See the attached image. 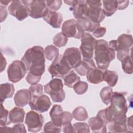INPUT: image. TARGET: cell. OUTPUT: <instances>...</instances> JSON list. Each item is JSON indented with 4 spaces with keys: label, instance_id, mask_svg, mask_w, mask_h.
<instances>
[{
    "label": "cell",
    "instance_id": "60d3db41",
    "mask_svg": "<svg viewBox=\"0 0 133 133\" xmlns=\"http://www.w3.org/2000/svg\"><path fill=\"white\" fill-rule=\"evenodd\" d=\"M73 119L72 114L68 111H63L61 118L62 126H64L66 124L71 123Z\"/></svg>",
    "mask_w": 133,
    "mask_h": 133
},
{
    "label": "cell",
    "instance_id": "52a82bcc",
    "mask_svg": "<svg viewBox=\"0 0 133 133\" xmlns=\"http://www.w3.org/2000/svg\"><path fill=\"white\" fill-rule=\"evenodd\" d=\"M26 69L21 61L14 60L8 66L7 76L9 81L16 83L21 80L26 73Z\"/></svg>",
    "mask_w": 133,
    "mask_h": 133
},
{
    "label": "cell",
    "instance_id": "7402d4cb",
    "mask_svg": "<svg viewBox=\"0 0 133 133\" xmlns=\"http://www.w3.org/2000/svg\"><path fill=\"white\" fill-rule=\"evenodd\" d=\"M107 125L109 132H128L127 125V118L109 123Z\"/></svg>",
    "mask_w": 133,
    "mask_h": 133
},
{
    "label": "cell",
    "instance_id": "5b68a950",
    "mask_svg": "<svg viewBox=\"0 0 133 133\" xmlns=\"http://www.w3.org/2000/svg\"><path fill=\"white\" fill-rule=\"evenodd\" d=\"M71 69V68L61 55H59L55 59L48 68V72L51 75L52 78L56 77L62 78Z\"/></svg>",
    "mask_w": 133,
    "mask_h": 133
},
{
    "label": "cell",
    "instance_id": "6da1fadb",
    "mask_svg": "<svg viewBox=\"0 0 133 133\" xmlns=\"http://www.w3.org/2000/svg\"><path fill=\"white\" fill-rule=\"evenodd\" d=\"M29 73L25 78L30 85L37 84L45 71L44 49L40 46H34L26 50L21 58Z\"/></svg>",
    "mask_w": 133,
    "mask_h": 133
},
{
    "label": "cell",
    "instance_id": "d6a6232c",
    "mask_svg": "<svg viewBox=\"0 0 133 133\" xmlns=\"http://www.w3.org/2000/svg\"><path fill=\"white\" fill-rule=\"evenodd\" d=\"M121 61L124 72L128 74H131L133 72L131 55H128L125 57Z\"/></svg>",
    "mask_w": 133,
    "mask_h": 133
},
{
    "label": "cell",
    "instance_id": "ffe728a7",
    "mask_svg": "<svg viewBox=\"0 0 133 133\" xmlns=\"http://www.w3.org/2000/svg\"><path fill=\"white\" fill-rule=\"evenodd\" d=\"M63 112V109L60 105L55 104L52 106L49 112V116L51 122L55 125L62 127L61 118Z\"/></svg>",
    "mask_w": 133,
    "mask_h": 133
},
{
    "label": "cell",
    "instance_id": "cb8c5ba5",
    "mask_svg": "<svg viewBox=\"0 0 133 133\" xmlns=\"http://www.w3.org/2000/svg\"><path fill=\"white\" fill-rule=\"evenodd\" d=\"M24 116L25 111L21 108L15 107L9 112V119L14 124L23 123Z\"/></svg>",
    "mask_w": 133,
    "mask_h": 133
},
{
    "label": "cell",
    "instance_id": "7a4b0ae2",
    "mask_svg": "<svg viewBox=\"0 0 133 133\" xmlns=\"http://www.w3.org/2000/svg\"><path fill=\"white\" fill-rule=\"evenodd\" d=\"M126 94V92L117 91L113 93L110 101L111 105L103 109L104 115L108 124L115 121L127 118L128 106L125 97Z\"/></svg>",
    "mask_w": 133,
    "mask_h": 133
},
{
    "label": "cell",
    "instance_id": "ab89813d",
    "mask_svg": "<svg viewBox=\"0 0 133 133\" xmlns=\"http://www.w3.org/2000/svg\"><path fill=\"white\" fill-rule=\"evenodd\" d=\"M46 5L48 8L52 11H56L60 9L62 5V1L55 0V1H46Z\"/></svg>",
    "mask_w": 133,
    "mask_h": 133
},
{
    "label": "cell",
    "instance_id": "9c48e42d",
    "mask_svg": "<svg viewBox=\"0 0 133 133\" xmlns=\"http://www.w3.org/2000/svg\"><path fill=\"white\" fill-rule=\"evenodd\" d=\"M61 31L67 37H73L77 39L81 38L85 33L77 21L74 19L65 21L62 24Z\"/></svg>",
    "mask_w": 133,
    "mask_h": 133
},
{
    "label": "cell",
    "instance_id": "f6af8a7d",
    "mask_svg": "<svg viewBox=\"0 0 133 133\" xmlns=\"http://www.w3.org/2000/svg\"><path fill=\"white\" fill-rule=\"evenodd\" d=\"M0 8H1V22H2L7 18L8 13H7V10L6 6L1 5Z\"/></svg>",
    "mask_w": 133,
    "mask_h": 133
},
{
    "label": "cell",
    "instance_id": "db71d44e",
    "mask_svg": "<svg viewBox=\"0 0 133 133\" xmlns=\"http://www.w3.org/2000/svg\"><path fill=\"white\" fill-rule=\"evenodd\" d=\"M0 2H1L2 5H4V6H6L8 5V4L9 3L11 2V1H1Z\"/></svg>",
    "mask_w": 133,
    "mask_h": 133
},
{
    "label": "cell",
    "instance_id": "30bf717a",
    "mask_svg": "<svg viewBox=\"0 0 133 133\" xmlns=\"http://www.w3.org/2000/svg\"><path fill=\"white\" fill-rule=\"evenodd\" d=\"M44 123V118L41 114L34 111H30L26 113L25 123L29 132H37L39 131L42 128Z\"/></svg>",
    "mask_w": 133,
    "mask_h": 133
},
{
    "label": "cell",
    "instance_id": "83f0119b",
    "mask_svg": "<svg viewBox=\"0 0 133 133\" xmlns=\"http://www.w3.org/2000/svg\"><path fill=\"white\" fill-rule=\"evenodd\" d=\"M118 79V74L116 72L107 69L104 70L103 81L106 82L109 86L111 87L115 86L117 83Z\"/></svg>",
    "mask_w": 133,
    "mask_h": 133
},
{
    "label": "cell",
    "instance_id": "7c38bea8",
    "mask_svg": "<svg viewBox=\"0 0 133 133\" xmlns=\"http://www.w3.org/2000/svg\"><path fill=\"white\" fill-rule=\"evenodd\" d=\"M8 9L10 15L19 21L23 20L29 15L28 7L24 4L23 1H11Z\"/></svg>",
    "mask_w": 133,
    "mask_h": 133
},
{
    "label": "cell",
    "instance_id": "9a60e30c",
    "mask_svg": "<svg viewBox=\"0 0 133 133\" xmlns=\"http://www.w3.org/2000/svg\"><path fill=\"white\" fill-rule=\"evenodd\" d=\"M43 19L54 28H60L63 21L62 15L56 11H52L48 9Z\"/></svg>",
    "mask_w": 133,
    "mask_h": 133
},
{
    "label": "cell",
    "instance_id": "8d00e7d4",
    "mask_svg": "<svg viewBox=\"0 0 133 133\" xmlns=\"http://www.w3.org/2000/svg\"><path fill=\"white\" fill-rule=\"evenodd\" d=\"M29 90H30L31 97H39L43 95V87L40 84H36L32 85Z\"/></svg>",
    "mask_w": 133,
    "mask_h": 133
},
{
    "label": "cell",
    "instance_id": "ee69618b",
    "mask_svg": "<svg viewBox=\"0 0 133 133\" xmlns=\"http://www.w3.org/2000/svg\"><path fill=\"white\" fill-rule=\"evenodd\" d=\"M117 9L124 10L126 9L128 6L129 1H117Z\"/></svg>",
    "mask_w": 133,
    "mask_h": 133
},
{
    "label": "cell",
    "instance_id": "681fc988",
    "mask_svg": "<svg viewBox=\"0 0 133 133\" xmlns=\"http://www.w3.org/2000/svg\"><path fill=\"white\" fill-rule=\"evenodd\" d=\"M109 47L114 51L117 50V43L116 40H111L109 43Z\"/></svg>",
    "mask_w": 133,
    "mask_h": 133
},
{
    "label": "cell",
    "instance_id": "c3c4849f",
    "mask_svg": "<svg viewBox=\"0 0 133 133\" xmlns=\"http://www.w3.org/2000/svg\"><path fill=\"white\" fill-rule=\"evenodd\" d=\"M127 125L128 132H132V115L127 118Z\"/></svg>",
    "mask_w": 133,
    "mask_h": 133
},
{
    "label": "cell",
    "instance_id": "e0dca14e",
    "mask_svg": "<svg viewBox=\"0 0 133 133\" xmlns=\"http://www.w3.org/2000/svg\"><path fill=\"white\" fill-rule=\"evenodd\" d=\"M87 18L94 23L100 24L105 18V15L100 7L88 6Z\"/></svg>",
    "mask_w": 133,
    "mask_h": 133
},
{
    "label": "cell",
    "instance_id": "f1b7e54d",
    "mask_svg": "<svg viewBox=\"0 0 133 133\" xmlns=\"http://www.w3.org/2000/svg\"><path fill=\"white\" fill-rule=\"evenodd\" d=\"M64 85L69 88H73V86L80 81V77L73 70H71L63 78Z\"/></svg>",
    "mask_w": 133,
    "mask_h": 133
},
{
    "label": "cell",
    "instance_id": "e575fe53",
    "mask_svg": "<svg viewBox=\"0 0 133 133\" xmlns=\"http://www.w3.org/2000/svg\"><path fill=\"white\" fill-rule=\"evenodd\" d=\"M88 87V84L83 81L77 82L73 87L75 92L78 95H83L85 94Z\"/></svg>",
    "mask_w": 133,
    "mask_h": 133
},
{
    "label": "cell",
    "instance_id": "d590c367",
    "mask_svg": "<svg viewBox=\"0 0 133 133\" xmlns=\"http://www.w3.org/2000/svg\"><path fill=\"white\" fill-rule=\"evenodd\" d=\"M8 111L3 106V103H1V118H0V125L1 126H5L11 123L9 118Z\"/></svg>",
    "mask_w": 133,
    "mask_h": 133
},
{
    "label": "cell",
    "instance_id": "4316f807",
    "mask_svg": "<svg viewBox=\"0 0 133 133\" xmlns=\"http://www.w3.org/2000/svg\"><path fill=\"white\" fill-rule=\"evenodd\" d=\"M103 7L102 10L105 16L110 17L113 15L117 10V1L103 0L102 1Z\"/></svg>",
    "mask_w": 133,
    "mask_h": 133
},
{
    "label": "cell",
    "instance_id": "b9f144b4",
    "mask_svg": "<svg viewBox=\"0 0 133 133\" xmlns=\"http://www.w3.org/2000/svg\"><path fill=\"white\" fill-rule=\"evenodd\" d=\"M107 32V29L105 27L99 26L92 33V35L96 38H99L103 36Z\"/></svg>",
    "mask_w": 133,
    "mask_h": 133
},
{
    "label": "cell",
    "instance_id": "277c9868",
    "mask_svg": "<svg viewBox=\"0 0 133 133\" xmlns=\"http://www.w3.org/2000/svg\"><path fill=\"white\" fill-rule=\"evenodd\" d=\"M63 87L62 80L54 78L44 86V89L45 93L50 96L53 102H61L65 97V93Z\"/></svg>",
    "mask_w": 133,
    "mask_h": 133
},
{
    "label": "cell",
    "instance_id": "d4e9b609",
    "mask_svg": "<svg viewBox=\"0 0 133 133\" xmlns=\"http://www.w3.org/2000/svg\"><path fill=\"white\" fill-rule=\"evenodd\" d=\"M15 87L12 84L6 83L0 85V100L3 103L6 99L10 98L15 92Z\"/></svg>",
    "mask_w": 133,
    "mask_h": 133
},
{
    "label": "cell",
    "instance_id": "44dd1931",
    "mask_svg": "<svg viewBox=\"0 0 133 133\" xmlns=\"http://www.w3.org/2000/svg\"><path fill=\"white\" fill-rule=\"evenodd\" d=\"M89 126L93 132H107V126L98 116L92 117L88 120Z\"/></svg>",
    "mask_w": 133,
    "mask_h": 133
},
{
    "label": "cell",
    "instance_id": "d6986e66",
    "mask_svg": "<svg viewBox=\"0 0 133 133\" xmlns=\"http://www.w3.org/2000/svg\"><path fill=\"white\" fill-rule=\"evenodd\" d=\"M104 70H101L98 68L91 69L86 74L87 80L88 82L98 84L103 81V73Z\"/></svg>",
    "mask_w": 133,
    "mask_h": 133
},
{
    "label": "cell",
    "instance_id": "f35d334b",
    "mask_svg": "<svg viewBox=\"0 0 133 133\" xmlns=\"http://www.w3.org/2000/svg\"><path fill=\"white\" fill-rule=\"evenodd\" d=\"M61 127L55 125L51 121L45 124L44 126V131L46 132H60Z\"/></svg>",
    "mask_w": 133,
    "mask_h": 133
},
{
    "label": "cell",
    "instance_id": "f907efd6",
    "mask_svg": "<svg viewBox=\"0 0 133 133\" xmlns=\"http://www.w3.org/2000/svg\"><path fill=\"white\" fill-rule=\"evenodd\" d=\"M1 72H2L6 68V65L7 64L6 62V60L5 58L3 56V54L2 53H1Z\"/></svg>",
    "mask_w": 133,
    "mask_h": 133
},
{
    "label": "cell",
    "instance_id": "2e32d148",
    "mask_svg": "<svg viewBox=\"0 0 133 133\" xmlns=\"http://www.w3.org/2000/svg\"><path fill=\"white\" fill-rule=\"evenodd\" d=\"M88 6L86 1H76V3L73 6H71L70 10L73 11V14L75 19L85 18L87 16Z\"/></svg>",
    "mask_w": 133,
    "mask_h": 133
},
{
    "label": "cell",
    "instance_id": "f546056e",
    "mask_svg": "<svg viewBox=\"0 0 133 133\" xmlns=\"http://www.w3.org/2000/svg\"><path fill=\"white\" fill-rule=\"evenodd\" d=\"M59 54V49L54 45H50L47 46L44 49L45 58L48 60L51 61L56 59Z\"/></svg>",
    "mask_w": 133,
    "mask_h": 133
},
{
    "label": "cell",
    "instance_id": "bcb514c9",
    "mask_svg": "<svg viewBox=\"0 0 133 133\" xmlns=\"http://www.w3.org/2000/svg\"><path fill=\"white\" fill-rule=\"evenodd\" d=\"M86 3L88 6H97L100 7L102 6V2L101 1L88 0L86 1Z\"/></svg>",
    "mask_w": 133,
    "mask_h": 133
},
{
    "label": "cell",
    "instance_id": "484cf974",
    "mask_svg": "<svg viewBox=\"0 0 133 133\" xmlns=\"http://www.w3.org/2000/svg\"><path fill=\"white\" fill-rule=\"evenodd\" d=\"M76 21L84 32H94L97 28L100 26V24L93 22L87 17L78 19Z\"/></svg>",
    "mask_w": 133,
    "mask_h": 133
},
{
    "label": "cell",
    "instance_id": "1f68e13d",
    "mask_svg": "<svg viewBox=\"0 0 133 133\" xmlns=\"http://www.w3.org/2000/svg\"><path fill=\"white\" fill-rule=\"evenodd\" d=\"M113 93V89L110 86H105L101 89L100 92V96L102 102L107 105L110 103Z\"/></svg>",
    "mask_w": 133,
    "mask_h": 133
},
{
    "label": "cell",
    "instance_id": "8fae6325",
    "mask_svg": "<svg viewBox=\"0 0 133 133\" xmlns=\"http://www.w3.org/2000/svg\"><path fill=\"white\" fill-rule=\"evenodd\" d=\"M79 51L84 59H90L93 57L96 39L89 33L85 32L81 37Z\"/></svg>",
    "mask_w": 133,
    "mask_h": 133
},
{
    "label": "cell",
    "instance_id": "603a6c76",
    "mask_svg": "<svg viewBox=\"0 0 133 133\" xmlns=\"http://www.w3.org/2000/svg\"><path fill=\"white\" fill-rule=\"evenodd\" d=\"M96 68L92 59H84L82 60L80 64L74 69L77 74L81 76H85L91 69Z\"/></svg>",
    "mask_w": 133,
    "mask_h": 133
},
{
    "label": "cell",
    "instance_id": "8992f818",
    "mask_svg": "<svg viewBox=\"0 0 133 133\" xmlns=\"http://www.w3.org/2000/svg\"><path fill=\"white\" fill-rule=\"evenodd\" d=\"M117 58L120 61L126 56L131 55V47L133 44L132 36L130 34H123L117 38Z\"/></svg>",
    "mask_w": 133,
    "mask_h": 133
},
{
    "label": "cell",
    "instance_id": "5bb4252c",
    "mask_svg": "<svg viewBox=\"0 0 133 133\" xmlns=\"http://www.w3.org/2000/svg\"><path fill=\"white\" fill-rule=\"evenodd\" d=\"M62 56L71 69L75 68L82 61L81 52L76 47L66 49Z\"/></svg>",
    "mask_w": 133,
    "mask_h": 133
},
{
    "label": "cell",
    "instance_id": "ba28073f",
    "mask_svg": "<svg viewBox=\"0 0 133 133\" xmlns=\"http://www.w3.org/2000/svg\"><path fill=\"white\" fill-rule=\"evenodd\" d=\"M29 9V16L34 19L43 18L47 12L48 8L45 1H23Z\"/></svg>",
    "mask_w": 133,
    "mask_h": 133
},
{
    "label": "cell",
    "instance_id": "4dcf8cb0",
    "mask_svg": "<svg viewBox=\"0 0 133 133\" xmlns=\"http://www.w3.org/2000/svg\"><path fill=\"white\" fill-rule=\"evenodd\" d=\"M73 117L77 121H85L88 117V113L85 108L82 106L76 107L72 112Z\"/></svg>",
    "mask_w": 133,
    "mask_h": 133
},
{
    "label": "cell",
    "instance_id": "816d5d0a",
    "mask_svg": "<svg viewBox=\"0 0 133 133\" xmlns=\"http://www.w3.org/2000/svg\"><path fill=\"white\" fill-rule=\"evenodd\" d=\"M0 130L1 132H11V128L6 126H1Z\"/></svg>",
    "mask_w": 133,
    "mask_h": 133
},
{
    "label": "cell",
    "instance_id": "3957f363",
    "mask_svg": "<svg viewBox=\"0 0 133 133\" xmlns=\"http://www.w3.org/2000/svg\"><path fill=\"white\" fill-rule=\"evenodd\" d=\"M95 60L99 69L106 70L110 62L115 58V52L109 47L105 40H96L94 46Z\"/></svg>",
    "mask_w": 133,
    "mask_h": 133
},
{
    "label": "cell",
    "instance_id": "836d02e7",
    "mask_svg": "<svg viewBox=\"0 0 133 133\" xmlns=\"http://www.w3.org/2000/svg\"><path fill=\"white\" fill-rule=\"evenodd\" d=\"M52 40L54 45L58 47H61L66 44L68 41V37L65 36L62 32H60L55 35Z\"/></svg>",
    "mask_w": 133,
    "mask_h": 133
},
{
    "label": "cell",
    "instance_id": "f5cc1de1",
    "mask_svg": "<svg viewBox=\"0 0 133 133\" xmlns=\"http://www.w3.org/2000/svg\"><path fill=\"white\" fill-rule=\"evenodd\" d=\"M76 0H74V1H64V2L68 5H70L71 6H73V5H75V4L76 3Z\"/></svg>",
    "mask_w": 133,
    "mask_h": 133
},
{
    "label": "cell",
    "instance_id": "7dc6e473",
    "mask_svg": "<svg viewBox=\"0 0 133 133\" xmlns=\"http://www.w3.org/2000/svg\"><path fill=\"white\" fill-rule=\"evenodd\" d=\"M63 132H65V133H67V132H70H70H74L73 126L72 125L71 123L63 126Z\"/></svg>",
    "mask_w": 133,
    "mask_h": 133
},
{
    "label": "cell",
    "instance_id": "7bdbcfd3",
    "mask_svg": "<svg viewBox=\"0 0 133 133\" xmlns=\"http://www.w3.org/2000/svg\"><path fill=\"white\" fill-rule=\"evenodd\" d=\"M25 127L23 124H17L11 128V132H26Z\"/></svg>",
    "mask_w": 133,
    "mask_h": 133
},
{
    "label": "cell",
    "instance_id": "74e56055",
    "mask_svg": "<svg viewBox=\"0 0 133 133\" xmlns=\"http://www.w3.org/2000/svg\"><path fill=\"white\" fill-rule=\"evenodd\" d=\"M73 126L74 132H90L89 126L86 123H75Z\"/></svg>",
    "mask_w": 133,
    "mask_h": 133
},
{
    "label": "cell",
    "instance_id": "4fadbf2b",
    "mask_svg": "<svg viewBox=\"0 0 133 133\" xmlns=\"http://www.w3.org/2000/svg\"><path fill=\"white\" fill-rule=\"evenodd\" d=\"M29 104L32 110L44 113L49 110L51 102L48 96L43 94L39 97H31Z\"/></svg>",
    "mask_w": 133,
    "mask_h": 133
},
{
    "label": "cell",
    "instance_id": "ac0fdd59",
    "mask_svg": "<svg viewBox=\"0 0 133 133\" xmlns=\"http://www.w3.org/2000/svg\"><path fill=\"white\" fill-rule=\"evenodd\" d=\"M31 98L30 90L28 89H22L16 93L14 96L15 104L20 107H23L29 103Z\"/></svg>",
    "mask_w": 133,
    "mask_h": 133
}]
</instances>
